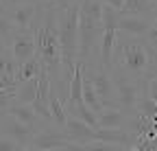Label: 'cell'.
Returning <instances> with one entry per match:
<instances>
[{
    "label": "cell",
    "mask_w": 157,
    "mask_h": 151,
    "mask_svg": "<svg viewBox=\"0 0 157 151\" xmlns=\"http://www.w3.org/2000/svg\"><path fill=\"white\" fill-rule=\"evenodd\" d=\"M0 134L7 136V138H11L17 147H26V145L31 142L33 134H35V129H31V127H26L24 123L15 121L13 116L5 114L2 121H0Z\"/></svg>",
    "instance_id": "8992f818"
},
{
    "label": "cell",
    "mask_w": 157,
    "mask_h": 151,
    "mask_svg": "<svg viewBox=\"0 0 157 151\" xmlns=\"http://www.w3.org/2000/svg\"><path fill=\"white\" fill-rule=\"evenodd\" d=\"M15 92H17V88L0 90V114H7V109L15 103Z\"/></svg>",
    "instance_id": "d6986e66"
},
{
    "label": "cell",
    "mask_w": 157,
    "mask_h": 151,
    "mask_svg": "<svg viewBox=\"0 0 157 151\" xmlns=\"http://www.w3.org/2000/svg\"><path fill=\"white\" fill-rule=\"evenodd\" d=\"M5 53H9V48H7V44L0 40V55H5Z\"/></svg>",
    "instance_id": "d4e9b609"
},
{
    "label": "cell",
    "mask_w": 157,
    "mask_h": 151,
    "mask_svg": "<svg viewBox=\"0 0 157 151\" xmlns=\"http://www.w3.org/2000/svg\"><path fill=\"white\" fill-rule=\"evenodd\" d=\"M120 13L122 15H142V18L153 20V7L148 0H122Z\"/></svg>",
    "instance_id": "9a60e30c"
},
{
    "label": "cell",
    "mask_w": 157,
    "mask_h": 151,
    "mask_svg": "<svg viewBox=\"0 0 157 151\" xmlns=\"http://www.w3.org/2000/svg\"><path fill=\"white\" fill-rule=\"evenodd\" d=\"M151 24H153L151 18H142V15H122V13H120V20H118V31H120V33H127V35H131V37H146Z\"/></svg>",
    "instance_id": "9c48e42d"
},
{
    "label": "cell",
    "mask_w": 157,
    "mask_h": 151,
    "mask_svg": "<svg viewBox=\"0 0 157 151\" xmlns=\"http://www.w3.org/2000/svg\"><path fill=\"white\" fill-rule=\"evenodd\" d=\"M0 72H7V74H11V77H15V72H17V62L11 57V53L0 55Z\"/></svg>",
    "instance_id": "ffe728a7"
},
{
    "label": "cell",
    "mask_w": 157,
    "mask_h": 151,
    "mask_svg": "<svg viewBox=\"0 0 157 151\" xmlns=\"http://www.w3.org/2000/svg\"><path fill=\"white\" fill-rule=\"evenodd\" d=\"M29 31L35 35V55L42 62V68L48 72L50 81H55L59 77V68H61V50H59V37H57V9L46 7L42 20L37 24L33 20Z\"/></svg>",
    "instance_id": "6da1fadb"
},
{
    "label": "cell",
    "mask_w": 157,
    "mask_h": 151,
    "mask_svg": "<svg viewBox=\"0 0 157 151\" xmlns=\"http://www.w3.org/2000/svg\"><path fill=\"white\" fill-rule=\"evenodd\" d=\"M9 53L17 64L31 59L35 55V35L31 31H15L13 40L9 44Z\"/></svg>",
    "instance_id": "52a82bcc"
},
{
    "label": "cell",
    "mask_w": 157,
    "mask_h": 151,
    "mask_svg": "<svg viewBox=\"0 0 157 151\" xmlns=\"http://www.w3.org/2000/svg\"><path fill=\"white\" fill-rule=\"evenodd\" d=\"M2 116H5V114H0V121H2Z\"/></svg>",
    "instance_id": "4dcf8cb0"
},
{
    "label": "cell",
    "mask_w": 157,
    "mask_h": 151,
    "mask_svg": "<svg viewBox=\"0 0 157 151\" xmlns=\"http://www.w3.org/2000/svg\"><path fill=\"white\" fill-rule=\"evenodd\" d=\"M7 114L9 116H13L15 121H20V123H24L26 127H31V129H35V131H39L42 127H37V123L42 121L35 112H33V107L31 105H20V103H13L9 109H7ZM46 123V121H44Z\"/></svg>",
    "instance_id": "7c38bea8"
},
{
    "label": "cell",
    "mask_w": 157,
    "mask_h": 151,
    "mask_svg": "<svg viewBox=\"0 0 157 151\" xmlns=\"http://www.w3.org/2000/svg\"><path fill=\"white\" fill-rule=\"evenodd\" d=\"M124 151H137V149H135V147H129V149H124Z\"/></svg>",
    "instance_id": "f1b7e54d"
},
{
    "label": "cell",
    "mask_w": 157,
    "mask_h": 151,
    "mask_svg": "<svg viewBox=\"0 0 157 151\" xmlns=\"http://www.w3.org/2000/svg\"><path fill=\"white\" fill-rule=\"evenodd\" d=\"M24 2H29V0H0V5H2V9H5V13H9V11H13L15 7H20V5H24Z\"/></svg>",
    "instance_id": "7402d4cb"
},
{
    "label": "cell",
    "mask_w": 157,
    "mask_h": 151,
    "mask_svg": "<svg viewBox=\"0 0 157 151\" xmlns=\"http://www.w3.org/2000/svg\"><path fill=\"white\" fill-rule=\"evenodd\" d=\"M76 2H78V0H52L48 7H52V9H66V7L76 5Z\"/></svg>",
    "instance_id": "603a6c76"
},
{
    "label": "cell",
    "mask_w": 157,
    "mask_h": 151,
    "mask_svg": "<svg viewBox=\"0 0 157 151\" xmlns=\"http://www.w3.org/2000/svg\"><path fill=\"white\" fill-rule=\"evenodd\" d=\"M17 151H37V149H29V147H20ZM57 151H59V149H57Z\"/></svg>",
    "instance_id": "484cf974"
},
{
    "label": "cell",
    "mask_w": 157,
    "mask_h": 151,
    "mask_svg": "<svg viewBox=\"0 0 157 151\" xmlns=\"http://www.w3.org/2000/svg\"><path fill=\"white\" fill-rule=\"evenodd\" d=\"M48 109H50V118L55 123V127L63 129L66 121H68V114H66V107H63V101L59 99V94L55 90V85L50 83V92H48Z\"/></svg>",
    "instance_id": "4fadbf2b"
},
{
    "label": "cell",
    "mask_w": 157,
    "mask_h": 151,
    "mask_svg": "<svg viewBox=\"0 0 157 151\" xmlns=\"http://www.w3.org/2000/svg\"><path fill=\"white\" fill-rule=\"evenodd\" d=\"M48 92H50V77H48V72L42 68V72H39V85H37V94H35V99L31 103L33 112L46 123H52L50 118V109H48Z\"/></svg>",
    "instance_id": "ba28073f"
},
{
    "label": "cell",
    "mask_w": 157,
    "mask_h": 151,
    "mask_svg": "<svg viewBox=\"0 0 157 151\" xmlns=\"http://www.w3.org/2000/svg\"><path fill=\"white\" fill-rule=\"evenodd\" d=\"M78 62L90 64L103 35V0H78Z\"/></svg>",
    "instance_id": "7a4b0ae2"
},
{
    "label": "cell",
    "mask_w": 157,
    "mask_h": 151,
    "mask_svg": "<svg viewBox=\"0 0 157 151\" xmlns=\"http://www.w3.org/2000/svg\"><path fill=\"white\" fill-rule=\"evenodd\" d=\"M70 142L66 140V136L61 134L59 129H46L42 127L39 131H35L31 142L26 145L29 149H37V151H57V149H63Z\"/></svg>",
    "instance_id": "5b68a950"
},
{
    "label": "cell",
    "mask_w": 157,
    "mask_h": 151,
    "mask_svg": "<svg viewBox=\"0 0 157 151\" xmlns=\"http://www.w3.org/2000/svg\"><path fill=\"white\" fill-rule=\"evenodd\" d=\"M148 2H151V7H157V0H148Z\"/></svg>",
    "instance_id": "4316f807"
},
{
    "label": "cell",
    "mask_w": 157,
    "mask_h": 151,
    "mask_svg": "<svg viewBox=\"0 0 157 151\" xmlns=\"http://www.w3.org/2000/svg\"><path fill=\"white\" fill-rule=\"evenodd\" d=\"M131 114L124 109H103L98 114V129H127Z\"/></svg>",
    "instance_id": "8fae6325"
},
{
    "label": "cell",
    "mask_w": 157,
    "mask_h": 151,
    "mask_svg": "<svg viewBox=\"0 0 157 151\" xmlns=\"http://www.w3.org/2000/svg\"><path fill=\"white\" fill-rule=\"evenodd\" d=\"M37 85H39V77L29 79L24 83H17V92H15V103L20 105H31L35 94H37Z\"/></svg>",
    "instance_id": "2e32d148"
},
{
    "label": "cell",
    "mask_w": 157,
    "mask_h": 151,
    "mask_svg": "<svg viewBox=\"0 0 157 151\" xmlns=\"http://www.w3.org/2000/svg\"><path fill=\"white\" fill-rule=\"evenodd\" d=\"M0 13H5V9H2V5H0Z\"/></svg>",
    "instance_id": "f546056e"
},
{
    "label": "cell",
    "mask_w": 157,
    "mask_h": 151,
    "mask_svg": "<svg viewBox=\"0 0 157 151\" xmlns=\"http://www.w3.org/2000/svg\"><path fill=\"white\" fill-rule=\"evenodd\" d=\"M13 35H15V26H13V22L7 18V13H0V40L7 44V48H9L11 40H13Z\"/></svg>",
    "instance_id": "ac0fdd59"
},
{
    "label": "cell",
    "mask_w": 157,
    "mask_h": 151,
    "mask_svg": "<svg viewBox=\"0 0 157 151\" xmlns=\"http://www.w3.org/2000/svg\"><path fill=\"white\" fill-rule=\"evenodd\" d=\"M20 147L11 140V138H7V136H2L0 134V151H17Z\"/></svg>",
    "instance_id": "44dd1931"
},
{
    "label": "cell",
    "mask_w": 157,
    "mask_h": 151,
    "mask_svg": "<svg viewBox=\"0 0 157 151\" xmlns=\"http://www.w3.org/2000/svg\"><path fill=\"white\" fill-rule=\"evenodd\" d=\"M155 79H157V70H155Z\"/></svg>",
    "instance_id": "1f68e13d"
},
{
    "label": "cell",
    "mask_w": 157,
    "mask_h": 151,
    "mask_svg": "<svg viewBox=\"0 0 157 151\" xmlns=\"http://www.w3.org/2000/svg\"><path fill=\"white\" fill-rule=\"evenodd\" d=\"M59 131H61V134L66 136V140L72 142V145H81V147H85V145L96 142V129L90 127V125H85L83 121L74 118V116H68L63 129H59Z\"/></svg>",
    "instance_id": "277c9868"
},
{
    "label": "cell",
    "mask_w": 157,
    "mask_h": 151,
    "mask_svg": "<svg viewBox=\"0 0 157 151\" xmlns=\"http://www.w3.org/2000/svg\"><path fill=\"white\" fill-rule=\"evenodd\" d=\"M133 114H135V116H140V118H148V121H153V118L157 116V105L146 97V94L140 92V97H137V103H135V107H133Z\"/></svg>",
    "instance_id": "e0dca14e"
},
{
    "label": "cell",
    "mask_w": 157,
    "mask_h": 151,
    "mask_svg": "<svg viewBox=\"0 0 157 151\" xmlns=\"http://www.w3.org/2000/svg\"><path fill=\"white\" fill-rule=\"evenodd\" d=\"M39 2H46V5H50V2H52V0H39Z\"/></svg>",
    "instance_id": "83f0119b"
},
{
    "label": "cell",
    "mask_w": 157,
    "mask_h": 151,
    "mask_svg": "<svg viewBox=\"0 0 157 151\" xmlns=\"http://www.w3.org/2000/svg\"><path fill=\"white\" fill-rule=\"evenodd\" d=\"M83 151H90V149H85V147H83Z\"/></svg>",
    "instance_id": "d6a6232c"
},
{
    "label": "cell",
    "mask_w": 157,
    "mask_h": 151,
    "mask_svg": "<svg viewBox=\"0 0 157 151\" xmlns=\"http://www.w3.org/2000/svg\"><path fill=\"white\" fill-rule=\"evenodd\" d=\"M103 5H107V7L116 9V11H120V7H122V0H103Z\"/></svg>",
    "instance_id": "cb8c5ba5"
},
{
    "label": "cell",
    "mask_w": 157,
    "mask_h": 151,
    "mask_svg": "<svg viewBox=\"0 0 157 151\" xmlns=\"http://www.w3.org/2000/svg\"><path fill=\"white\" fill-rule=\"evenodd\" d=\"M37 13H39L37 11V5L33 2V0H29V2H24V5L15 7L13 11H9L7 18L13 22L15 31H29V26L33 24V20H35Z\"/></svg>",
    "instance_id": "30bf717a"
},
{
    "label": "cell",
    "mask_w": 157,
    "mask_h": 151,
    "mask_svg": "<svg viewBox=\"0 0 157 151\" xmlns=\"http://www.w3.org/2000/svg\"><path fill=\"white\" fill-rule=\"evenodd\" d=\"M109 74H111V81H113L116 101L120 105V109L133 112V107L137 103V97H140V81L133 79L131 74H127L120 66H111Z\"/></svg>",
    "instance_id": "3957f363"
},
{
    "label": "cell",
    "mask_w": 157,
    "mask_h": 151,
    "mask_svg": "<svg viewBox=\"0 0 157 151\" xmlns=\"http://www.w3.org/2000/svg\"><path fill=\"white\" fill-rule=\"evenodd\" d=\"M39 72H42V62H39L37 55H33L31 59L17 64V72H15V81L17 83H24L29 79H35L39 77Z\"/></svg>",
    "instance_id": "5bb4252c"
}]
</instances>
